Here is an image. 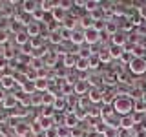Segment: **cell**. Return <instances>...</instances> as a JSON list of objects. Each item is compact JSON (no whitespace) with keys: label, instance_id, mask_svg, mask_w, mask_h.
Masks as SVG:
<instances>
[{"label":"cell","instance_id":"obj_8","mask_svg":"<svg viewBox=\"0 0 146 137\" xmlns=\"http://www.w3.org/2000/svg\"><path fill=\"white\" fill-rule=\"evenodd\" d=\"M135 124V121H133V117L131 115H124V117H121V121H119V130H133V126Z\"/></svg>","mask_w":146,"mask_h":137},{"label":"cell","instance_id":"obj_4","mask_svg":"<svg viewBox=\"0 0 146 137\" xmlns=\"http://www.w3.org/2000/svg\"><path fill=\"white\" fill-rule=\"evenodd\" d=\"M90 84L86 79H80L79 82H75V86H73V93L77 95V97H84V93H90Z\"/></svg>","mask_w":146,"mask_h":137},{"label":"cell","instance_id":"obj_18","mask_svg":"<svg viewBox=\"0 0 146 137\" xmlns=\"http://www.w3.org/2000/svg\"><path fill=\"white\" fill-rule=\"evenodd\" d=\"M99 6H102V2H99V0H86L84 9L88 11V15H90V13H93L95 9H99Z\"/></svg>","mask_w":146,"mask_h":137},{"label":"cell","instance_id":"obj_15","mask_svg":"<svg viewBox=\"0 0 146 137\" xmlns=\"http://www.w3.org/2000/svg\"><path fill=\"white\" fill-rule=\"evenodd\" d=\"M17 104H18V100H17V97L15 95H7L6 99H4V102H2V106H4V110H15L17 108Z\"/></svg>","mask_w":146,"mask_h":137},{"label":"cell","instance_id":"obj_6","mask_svg":"<svg viewBox=\"0 0 146 137\" xmlns=\"http://www.w3.org/2000/svg\"><path fill=\"white\" fill-rule=\"evenodd\" d=\"M102 95H104V91L99 88V86H95V88H91L90 90V93H88V99H90V102H93V104H99V102H102Z\"/></svg>","mask_w":146,"mask_h":137},{"label":"cell","instance_id":"obj_34","mask_svg":"<svg viewBox=\"0 0 146 137\" xmlns=\"http://www.w3.org/2000/svg\"><path fill=\"white\" fill-rule=\"evenodd\" d=\"M7 62H9V61H7L6 57H0V71L6 70V64H7Z\"/></svg>","mask_w":146,"mask_h":137},{"label":"cell","instance_id":"obj_31","mask_svg":"<svg viewBox=\"0 0 146 137\" xmlns=\"http://www.w3.org/2000/svg\"><path fill=\"white\" fill-rule=\"evenodd\" d=\"M44 137H58V128L53 126V128H49V130H46L44 132Z\"/></svg>","mask_w":146,"mask_h":137},{"label":"cell","instance_id":"obj_13","mask_svg":"<svg viewBox=\"0 0 146 137\" xmlns=\"http://www.w3.org/2000/svg\"><path fill=\"white\" fill-rule=\"evenodd\" d=\"M55 7H57V2H53V0H42L40 2V9H42L46 15H51Z\"/></svg>","mask_w":146,"mask_h":137},{"label":"cell","instance_id":"obj_37","mask_svg":"<svg viewBox=\"0 0 146 137\" xmlns=\"http://www.w3.org/2000/svg\"><path fill=\"white\" fill-rule=\"evenodd\" d=\"M11 137H20V135H18V134H15V135H11Z\"/></svg>","mask_w":146,"mask_h":137},{"label":"cell","instance_id":"obj_30","mask_svg":"<svg viewBox=\"0 0 146 137\" xmlns=\"http://www.w3.org/2000/svg\"><path fill=\"white\" fill-rule=\"evenodd\" d=\"M99 64H100V59L97 57V55H93V57L90 59V70H97Z\"/></svg>","mask_w":146,"mask_h":137},{"label":"cell","instance_id":"obj_1","mask_svg":"<svg viewBox=\"0 0 146 137\" xmlns=\"http://www.w3.org/2000/svg\"><path fill=\"white\" fill-rule=\"evenodd\" d=\"M133 104L135 102H133L131 97H128V95H119L111 106H113V112H115V113H121V117H124V115H131V112H133Z\"/></svg>","mask_w":146,"mask_h":137},{"label":"cell","instance_id":"obj_12","mask_svg":"<svg viewBox=\"0 0 146 137\" xmlns=\"http://www.w3.org/2000/svg\"><path fill=\"white\" fill-rule=\"evenodd\" d=\"M26 31H27V35H29V39H35V37H40L42 26H40L38 22H31V24L26 27Z\"/></svg>","mask_w":146,"mask_h":137},{"label":"cell","instance_id":"obj_26","mask_svg":"<svg viewBox=\"0 0 146 137\" xmlns=\"http://www.w3.org/2000/svg\"><path fill=\"white\" fill-rule=\"evenodd\" d=\"M46 17H48V15H46V13H44V11H42V9H40V7L36 9V11L33 13V15H31V18H33V22H38V24H40V22L44 20Z\"/></svg>","mask_w":146,"mask_h":137},{"label":"cell","instance_id":"obj_28","mask_svg":"<svg viewBox=\"0 0 146 137\" xmlns=\"http://www.w3.org/2000/svg\"><path fill=\"white\" fill-rule=\"evenodd\" d=\"M53 113H55L53 106H42V117H46V119H51V117H53Z\"/></svg>","mask_w":146,"mask_h":137},{"label":"cell","instance_id":"obj_36","mask_svg":"<svg viewBox=\"0 0 146 137\" xmlns=\"http://www.w3.org/2000/svg\"><path fill=\"white\" fill-rule=\"evenodd\" d=\"M135 137H146V130H139L135 134Z\"/></svg>","mask_w":146,"mask_h":137},{"label":"cell","instance_id":"obj_25","mask_svg":"<svg viewBox=\"0 0 146 137\" xmlns=\"http://www.w3.org/2000/svg\"><path fill=\"white\" fill-rule=\"evenodd\" d=\"M64 108H66V99H64V97H57V100L53 102V110H57V112H62Z\"/></svg>","mask_w":146,"mask_h":137},{"label":"cell","instance_id":"obj_19","mask_svg":"<svg viewBox=\"0 0 146 137\" xmlns=\"http://www.w3.org/2000/svg\"><path fill=\"white\" fill-rule=\"evenodd\" d=\"M117 29H119V22L106 20V35H110V37L117 35Z\"/></svg>","mask_w":146,"mask_h":137},{"label":"cell","instance_id":"obj_29","mask_svg":"<svg viewBox=\"0 0 146 137\" xmlns=\"http://www.w3.org/2000/svg\"><path fill=\"white\" fill-rule=\"evenodd\" d=\"M73 113H75V117L79 119V121H80V119H88V110L77 108V110H75V112H73Z\"/></svg>","mask_w":146,"mask_h":137},{"label":"cell","instance_id":"obj_22","mask_svg":"<svg viewBox=\"0 0 146 137\" xmlns=\"http://www.w3.org/2000/svg\"><path fill=\"white\" fill-rule=\"evenodd\" d=\"M57 6L60 7V9H64V11H70L71 7H75V2H73V0H58L57 2Z\"/></svg>","mask_w":146,"mask_h":137},{"label":"cell","instance_id":"obj_11","mask_svg":"<svg viewBox=\"0 0 146 137\" xmlns=\"http://www.w3.org/2000/svg\"><path fill=\"white\" fill-rule=\"evenodd\" d=\"M0 88L2 90L15 88V75H2V79H0Z\"/></svg>","mask_w":146,"mask_h":137},{"label":"cell","instance_id":"obj_33","mask_svg":"<svg viewBox=\"0 0 146 137\" xmlns=\"http://www.w3.org/2000/svg\"><path fill=\"white\" fill-rule=\"evenodd\" d=\"M9 40L7 31H0V46H6V42Z\"/></svg>","mask_w":146,"mask_h":137},{"label":"cell","instance_id":"obj_17","mask_svg":"<svg viewBox=\"0 0 146 137\" xmlns=\"http://www.w3.org/2000/svg\"><path fill=\"white\" fill-rule=\"evenodd\" d=\"M110 55H111V59H121L122 57V55H124V51H126V49L124 48H121V46H110Z\"/></svg>","mask_w":146,"mask_h":137},{"label":"cell","instance_id":"obj_21","mask_svg":"<svg viewBox=\"0 0 146 137\" xmlns=\"http://www.w3.org/2000/svg\"><path fill=\"white\" fill-rule=\"evenodd\" d=\"M102 82H104L106 86H115L117 82H119L117 73H110V75H104V77H102Z\"/></svg>","mask_w":146,"mask_h":137},{"label":"cell","instance_id":"obj_38","mask_svg":"<svg viewBox=\"0 0 146 137\" xmlns=\"http://www.w3.org/2000/svg\"><path fill=\"white\" fill-rule=\"evenodd\" d=\"M0 137H6V135H4V134H0Z\"/></svg>","mask_w":146,"mask_h":137},{"label":"cell","instance_id":"obj_32","mask_svg":"<svg viewBox=\"0 0 146 137\" xmlns=\"http://www.w3.org/2000/svg\"><path fill=\"white\" fill-rule=\"evenodd\" d=\"M88 117H100V108H97V106L90 108L88 110Z\"/></svg>","mask_w":146,"mask_h":137},{"label":"cell","instance_id":"obj_35","mask_svg":"<svg viewBox=\"0 0 146 137\" xmlns=\"http://www.w3.org/2000/svg\"><path fill=\"white\" fill-rule=\"evenodd\" d=\"M7 95H6V90H2L0 88V102H4V99H6Z\"/></svg>","mask_w":146,"mask_h":137},{"label":"cell","instance_id":"obj_20","mask_svg":"<svg viewBox=\"0 0 146 137\" xmlns=\"http://www.w3.org/2000/svg\"><path fill=\"white\" fill-rule=\"evenodd\" d=\"M29 104H33V106H44V100H42V93H33L29 95Z\"/></svg>","mask_w":146,"mask_h":137},{"label":"cell","instance_id":"obj_10","mask_svg":"<svg viewBox=\"0 0 146 137\" xmlns=\"http://www.w3.org/2000/svg\"><path fill=\"white\" fill-rule=\"evenodd\" d=\"M77 61H79V55H77V53H68L66 57L62 59V66L68 68V70H70V68H75Z\"/></svg>","mask_w":146,"mask_h":137},{"label":"cell","instance_id":"obj_7","mask_svg":"<svg viewBox=\"0 0 146 137\" xmlns=\"http://www.w3.org/2000/svg\"><path fill=\"white\" fill-rule=\"evenodd\" d=\"M38 7H40V2H35V0H24L22 2V11L27 13V15H33Z\"/></svg>","mask_w":146,"mask_h":137},{"label":"cell","instance_id":"obj_14","mask_svg":"<svg viewBox=\"0 0 146 137\" xmlns=\"http://www.w3.org/2000/svg\"><path fill=\"white\" fill-rule=\"evenodd\" d=\"M128 40H130V39H128L124 33H117V35L111 37V44L113 46H121V48H124V44L128 42Z\"/></svg>","mask_w":146,"mask_h":137},{"label":"cell","instance_id":"obj_39","mask_svg":"<svg viewBox=\"0 0 146 137\" xmlns=\"http://www.w3.org/2000/svg\"><path fill=\"white\" fill-rule=\"evenodd\" d=\"M99 137H104V135H99Z\"/></svg>","mask_w":146,"mask_h":137},{"label":"cell","instance_id":"obj_23","mask_svg":"<svg viewBox=\"0 0 146 137\" xmlns=\"http://www.w3.org/2000/svg\"><path fill=\"white\" fill-rule=\"evenodd\" d=\"M77 70L79 71H86V70H90V59H80L79 57V61H77Z\"/></svg>","mask_w":146,"mask_h":137},{"label":"cell","instance_id":"obj_2","mask_svg":"<svg viewBox=\"0 0 146 137\" xmlns=\"http://www.w3.org/2000/svg\"><path fill=\"white\" fill-rule=\"evenodd\" d=\"M130 73H133V75H143L146 73V59L144 57H135L133 61L130 62Z\"/></svg>","mask_w":146,"mask_h":137},{"label":"cell","instance_id":"obj_16","mask_svg":"<svg viewBox=\"0 0 146 137\" xmlns=\"http://www.w3.org/2000/svg\"><path fill=\"white\" fill-rule=\"evenodd\" d=\"M64 124H66L68 128H75L77 124H79V119L75 117L73 112H70V113H66V117H64Z\"/></svg>","mask_w":146,"mask_h":137},{"label":"cell","instance_id":"obj_27","mask_svg":"<svg viewBox=\"0 0 146 137\" xmlns=\"http://www.w3.org/2000/svg\"><path fill=\"white\" fill-rule=\"evenodd\" d=\"M97 57L100 59V62H110L111 61V55H110V49H100L97 53Z\"/></svg>","mask_w":146,"mask_h":137},{"label":"cell","instance_id":"obj_5","mask_svg":"<svg viewBox=\"0 0 146 137\" xmlns=\"http://www.w3.org/2000/svg\"><path fill=\"white\" fill-rule=\"evenodd\" d=\"M71 44H75L77 48H80L82 44H86L84 40V29H73L71 31V39H70Z\"/></svg>","mask_w":146,"mask_h":137},{"label":"cell","instance_id":"obj_3","mask_svg":"<svg viewBox=\"0 0 146 137\" xmlns=\"http://www.w3.org/2000/svg\"><path fill=\"white\" fill-rule=\"evenodd\" d=\"M100 39H102V33H100V31H97L95 27H91V29H86V31H84V40H86V44H88V46L97 44Z\"/></svg>","mask_w":146,"mask_h":137},{"label":"cell","instance_id":"obj_9","mask_svg":"<svg viewBox=\"0 0 146 137\" xmlns=\"http://www.w3.org/2000/svg\"><path fill=\"white\" fill-rule=\"evenodd\" d=\"M29 40H31V39H29V35H27L26 27L15 33V44H17V46H26V44H29Z\"/></svg>","mask_w":146,"mask_h":137},{"label":"cell","instance_id":"obj_24","mask_svg":"<svg viewBox=\"0 0 146 137\" xmlns=\"http://www.w3.org/2000/svg\"><path fill=\"white\" fill-rule=\"evenodd\" d=\"M49 42H51V44H55V46H57V44H62V33H60V31H55V33H49Z\"/></svg>","mask_w":146,"mask_h":137}]
</instances>
